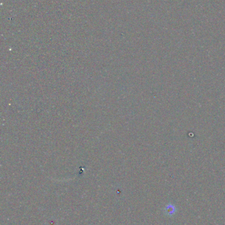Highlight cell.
<instances>
[{"label": "cell", "mask_w": 225, "mask_h": 225, "mask_svg": "<svg viewBox=\"0 0 225 225\" xmlns=\"http://www.w3.org/2000/svg\"><path fill=\"white\" fill-rule=\"evenodd\" d=\"M166 212L169 215H172L176 213V207L173 205H168L166 208Z\"/></svg>", "instance_id": "cell-1"}]
</instances>
